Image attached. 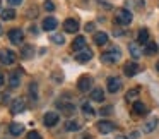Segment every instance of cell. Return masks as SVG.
Segmentation results:
<instances>
[{
    "mask_svg": "<svg viewBox=\"0 0 159 139\" xmlns=\"http://www.w3.org/2000/svg\"><path fill=\"white\" fill-rule=\"evenodd\" d=\"M94 43H96V45H106L108 43V35L104 31H99V33H96V35H94Z\"/></svg>",
    "mask_w": 159,
    "mask_h": 139,
    "instance_id": "7402d4cb",
    "label": "cell"
},
{
    "mask_svg": "<svg viewBox=\"0 0 159 139\" xmlns=\"http://www.w3.org/2000/svg\"><path fill=\"white\" fill-rule=\"evenodd\" d=\"M82 48H86V38H84V36H77L72 43V50L79 52V50H82Z\"/></svg>",
    "mask_w": 159,
    "mask_h": 139,
    "instance_id": "ffe728a7",
    "label": "cell"
},
{
    "mask_svg": "<svg viewBox=\"0 0 159 139\" xmlns=\"http://www.w3.org/2000/svg\"><path fill=\"white\" fill-rule=\"evenodd\" d=\"M9 132H11L12 136H21L22 132H24V125L19 124V122H12V124L9 125Z\"/></svg>",
    "mask_w": 159,
    "mask_h": 139,
    "instance_id": "2e32d148",
    "label": "cell"
},
{
    "mask_svg": "<svg viewBox=\"0 0 159 139\" xmlns=\"http://www.w3.org/2000/svg\"><path fill=\"white\" fill-rule=\"evenodd\" d=\"M156 69H157V70H159V62H157V64H156Z\"/></svg>",
    "mask_w": 159,
    "mask_h": 139,
    "instance_id": "ab89813d",
    "label": "cell"
},
{
    "mask_svg": "<svg viewBox=\"0 0 159 139\" xmlns=\"http://www.w3.org/2000/svg\"><path fill=\"white\" fill-rule=\"evenodd\" d=\"M60 110H62L63 115H74L75 113V105L74 103H58Z\"/></svg>",
    "mask_w": 159,
    "mask_h": 139,
    "instance_id": "e0dca14e",
    "label": "cell"
},
{
    "mask_svg": "<svg viewBox=\"0 0 159 139\" xmlns=\"http://www.w3.org/2000/svg\"><path fill=\"white\" fill-rule=\"evenodd\" d=\"M99 113L103 115V117H104V115L113 113V107H104V108H101V110H99Z\"/></svg>",
    "mask_w": 159,
    "mask_h": 139,
    "instance_id": "1f68e13d",
    "label": "cell"
},
{
    "mask_svg": "<svg viewBox=\"0 0 159 139\" xmlns=\"http://www.w3.org/2000/svg\"><path fill=\"white\" fill-rule=\"evenodd\" d=\"M0 62L4 64V65H12V64L16 62V53L12 52V50H0Z\"/></svg>",
    "mask_w": 159,
    "mask_h": 139,
    "instance_id": "3957f363",
    "label": "cell"
},
{
    "mask_svg": "<svg viewBox=\"0 0 159 139\" xmlns=\"http://www.w3.org/2000/svg\"><path fill=\"white\" fill-rule=\"evenodd\" d=\"M0 4H2V0H0Z\"/></svg>",
    "mask_w": 159,
    "mask_h": 139,
    "instance_id": "b9f144b4",
    "label": "cell"
},
{
    "mask_svg": "<svg viewBox=\"0 0 159 139\" xmlns=\"http://www.w3.org/2000/svg\"><path fill=\"white\" fill-rule=\"evenodd\" d=\"M98 131H99L101 134H110V132L115 131V124L110 120H99L98 122Z\"/></svg>",
    "mask_w": 159,
    "mask_h": 139,
    "instance_id": "8fae6325",
    "label": "cell"
},
{
    "mask_svg": "<svg viewBox=\"0 0 159 139\" xmlns=\"http://www.w3.org/2000/svg\"><path fill=\"white\" fill-rule=\"evenodd\" d=\"M121 59V52L118 46H110L106 52H103L101 55V62L103 64H116Z\"/></svg>",
    "mask_w": 159,
    "mask_h": 139,
    "instance_id": "6da1fadb",
    "label": "cell"
},
{
    "mask_svg": "<svg viewBox=\"0 0 159 139\" xmlns=\"http://www.w3.org/2000/svg\"><path fill=\"white\" fill-rule=\"evenodd\" d=\"M115 139H128V137H127V136H116Z\"/></svg>",
    "mask_w": 159,
    "mask_h": 139,
    "instance_id": "f35d334b",
    "label": "cell"
},
{
    "mask_svg": "<svg viewBox=\"0 0 159 139\" xmlns=\"http://www.w3.org/2000/svg\"><path fill=\"white\" fill-rule=\"evenodd\" d=\"M45 9H46L48 12H52L53 9H55V5H53V2H50V0H46V2H45Z\"/></svg>",
    "mask_w": 159,
    "mask_h": 139,
    "instance_id": "836d02e7",
    "label": "cell"
},
{
    "mask_svg": "<svg viewBox=\"0 0 159 139\" xmlns=\"http://www.w3.org/2000/svg\"><path fill=\"white\" fill-rule=\"evenodd\" d=\"M91 100H94V101H103V100H104V91L101 89V88H94V89L91 91Z\"/></svg>",
    "mask_w": 159,
    "mask_h": 139,
    "instance_id": "603a6c76",
    "label": "cell"
},
{
    "mask_svg": "<svg viewBox=\"0 0 159 139\" xmlns=\"http://www.w3.org/2000/svg\"><path fill=\"white\" fill-rule=\"evenodd\" d=\"M91 86H93V77H91V76L79 77V81H77V88H79V91L87 93V91L91 89Z\"/></svg>",
    "mask_w": 159,
    "mask_h": 139,
    "instance_id": "5b68a950",
    "label": "cell"
},
{
    "mask_svg": "<svg viewBox=\"0 0 159 139\" xmlns=\"http://www.w3.org/2000/svg\"><path fill=\"white\" fill-rule=\"evenodd\" d=\"M157 122H159L157 117H151V118H149V120L144 124V132H152L156 127H157Z\"/></svg>",
    "mask_w": 159,
    "mask_h": 139,
    "instance_id": "ac0fdd59",
    "label": "cell"
},
{
    "mask_svg": "<svg viewBox=\"0 0 159 139\" xmlns=\"http://www.w3.org/2000/svg\"><path fill=\"white\" fill-rule=\"evenodd\" d=\"M33 55H34V48H33L31 45L22 46V50H21V57H22V59H31Z\"/></svg>",
    "mask_w": 159,
    "mask_h": 139,
    "instance_id": "4316f807",
    "label": "cell"
},
{
    "mask_svg": "<svg viewBox=\"0 0 159 139\" xmlns=\"http://www.w3.org/2000/svg\"><path fill=\"white\" fill-rule=\"evenodd\" d=\"M0 17L4 19V21H12V19H16V11L14 9H4Z\"/></svg>",
    "mask_w": 159,
    "mask_h": 139,
    "instance_id": "484cf974",
    "label": "cell"
},
{
    "mask_svg": "<svg viewBox=\"0 0 159 139\" xmlns=\"http://www.w3.org/2000/svg\"><path fill=\"white\" fill-rule=\"evenodd\" d=\"M77 139H93V136H91L89 132H84V134L80 136V137H77Z\"/></svg>",
    "mask_w": 159,
    "mask_h": 139,
    "instance_id": "8d00e7d4",
    "label": "cell"
},
{
    "mask_svg": "<svg viewBox=\"0 0 159 139\" xmlns=\"http://www.w3.org/2000/svg\"><path fill=\"white\" fill-rule=\"evenodd\" d=\"M28 139H41V134H39L38 131H31L28 134Z\"/></svg>",
    "mask_w": 159,
    "mask_h": 139,
    "instance_id": "d6a6232c",
    "label": "cell"
},
{
    "mask_svg": "<svg viewBox=\"0 0 159 139\" xmlns=\"http://www.w3.org/2000/svg\"><path fill=\"white\" fill-rule=\"evenodd\" d=\"M132 12L128 11V9H118V12H116V16H115V19H116V22L118 24H121V26H128L132 22Z\"/></svg>",
    "mask_w": 159,
    "mask_h": 139,
    "instance_id": "7a4b0ae2",
    "label": "cell"
},
{
    "mask_svg": "<svg viewBox=\"0 0 159 139\" xmlns=\"http://www.w3.org/2000/svg\"><path fill=\"white\" fill-rule=\"evenodd\" d=\"M60 117L57 112H48V113H45V117H43V122H45L46 127H55L57 124H58Z\"/></svg>",
    "mask_w": 159,
    "mask_h": 139,
    "instance_id": "9c48e42d",
    "label": "cell"
},
{
    "mask_svg": "<svg viewBox=\"0 0 159 139\" xmlns=\"http://www.w3.org/2000/svg\"><path fill=\"white\" fill-rule=\"evenodd\" d=\"M65 129H67L69 132H75V131H79V129H80V124H79L77 120H69V122L65 124Z\"/></svg>",
    "mask_w": 159,
    "mask_h": 139,
    "instance_id": "83f0119b",
    "label": "cell"
},
{
    "mask_svg": "<svg viewBox=\"0 0 159 139\" xmlns=\"http://www.w3.org/2000/svg\"><path fill=\"white\" fill-rule=\"evenodd\" d=\"M4 86V76H2V74H0V88Z\"/></svg>",
    "mask_w": 159,
    "mask_h": 139,
    "instance_id": "74e56055",
    "label": "cell"
},
{
    "mask_svg": "<svg viewBox=\"0 0 159 139\" xmlns=\"http://www.w3.org/2000/svg\"><path fill=\"white\" fill-rule=\"evenodd\" d=\"M80 108H82V112H84V115H86V117H94V115H96V110L91 107L89 101H82Z\"/></svg>",
    "mask_w": 159,
    "mask_h": 139,
    "instance_id": "44dd1931",
    "label": "cell"
},
{
    "mask_svg": "<svg viewBox=\"0 0 159 139\" xmlns=\"http://www.w3.org/2000/svg\"><path fill=\"white\" fill-rule=\"evenodd\" d=\"M57 26H58V21H57L55 17H52V16L45 17V21H43V29H45V31H53Z\"/></svg>",
    "mask_w": 159,
    "mask_h": 139,
    "instance_id": "5bb4252c",
    "label": "cell"
},
{
    "mask_svg": "<svg viewBox=\"0 0 159 139\" xmlns=\"http://www.w3.org/2000/svg\"><path fill=\"white\" fill-rule=\"evenodd\" d=\"M7 2H9L11 5H21V4H22V0H7Z\"/></svg>",
    "mask_w": 159,
    "mask_h": 139,
    "instance_id": "d590c367",
    "label": "cell"
},
{
    "mask_svg": "<svg viewBox=\"0 0 159 139\" xmlns=\"http://www.w3.org/2000/svg\"><path fill=\"white\" fill-rule=\"evenodd\" d=\"M52 41L55 43V45H63V43H65V36H63V35H53L52 36Z\"/></svg>",
    "mask_w": 159,
    "mask_h": 139,
    "instance_id": "f1b7e54d",
    "label": "cell"
},
{
    "mask_svg": "<svg viewBox=\"0 0 159 139\" xmlns=\"http://www.w3.org/2000/svg\"><path fill=\"white\" fill-rule=\"evenodd\" d=\"M106 88H108V91H110V93H116V91H120V88H121V81H120V77H116V76L108 77V81H106Z\"/></svg>",
    "mask_w": 159,
    "mask_h": 139,
    "instance_id": "52a82bcc",
    "label": "cell"
},
{
    "mask_svg": "<svg viewBox=\"0 0 159 139\" xmlns=\"http://www.w3.org/2000/svg\"><path fill=\"white\" fill-rule=\"evenodd\" d=\"M24 110H26V101L22 100V98H16V100L11 103V112H12L14 115L22 113Z\"/></svg>",
    "mask_w": 159,
    "mask_h": 139,
    "instance_id": "30bf717a",
    "label": "cell"
},
{
    "mask_svg": "<svg viewBox=\"0 0 159 139\" xmlns=\"http://www.w3.org/2000/svg\"><path fill=\"white\" fill-rule=\"evenodd\" d=\"M147 41H149V31L145 28H142L140 31H139V35H137V43L144 45V43H147Z\"/></svg>",
    "mask_w": 159,
    "mask_h": 139,
    "instance_id": "d4e9b609",
    "label": "cell"
},
{
    "mask_svg": "<svg viewBox=\"0 0 159 139\" xmlns=\"http://www.w3.org/2000/svg\"><path fill=\"white\" fill-rule=\"evenodd\" d=\"M9 84H11V88H17L21 84V72L19 70H16L9 76Z\"/></svg>",
    "mask_w": 159,
    "mask_h": 139,
    "instance_id": "d6986e66",
    "label": "cell"
},
{
    "mask_svg": "<svg viewBox=\"0 0 159 139\" xmlns=\"http://www.w3.org/2000/svg\"><path fill=\"white\" fill-rule=\"evenodd\" d=\"M29 93H31L33 100H38V86H36V83H33L31 86H29Z\"/></svg>",
    "mask_w": 159,
    "mask_h": 139,
    "instance_id": "f546056e",
    "label": "cell"
},
{
    "mask_svg": "<svg viewBox=\"0 0 159 139\" xmlns=\"http://www.w3.org/2000/svg\"><path fill=\"white\" fill-rule=\"evenodd\" d=\"M139 70H140L139 64H137V62H132V60H130V62H127V64H125V67H123V72H125V76H127V77L137 76Z\"/></svg>",
    "mask_w": 159,
    "mask_h": 139,
    "instance_id": "ba28073f",
    "label": "cell"
},
{
    "mask_svg": "<svg viewBox=\"0 0 159 139\" xmlns=\"http://www.w3.org/2000/svg\"><path fill=\"white\" fill-rule=\"evenodd\" d=\"M63 29H65L67 33H77V29H79V21H77V19H67V21L63 22Z\"/></svg>",
    "mask_w": 159,
    "mask_h": 139,
    "instance_id": "4fadbf2b",
    "label": "cell"
},
{
    "mask_svg": "<svg viewBox=\"0 0 159 139\" xmlns=\"http://www.w3.org/2000/svg\"><path fill=\"white\" fill-rule=\"evenodd\" d=\"M128 52H130V55L134 57L135 60L144 55V50L140 48V43H130V45H128Z\"/></svg>",
    "mask_w": 159,
    "mask_h": 139,
    "instance_id": "7c38bea8",
    "label": "cell"
},
{
    "mask_svg": "<svg viewBox=\"0 0 159 139\" xmlns=\"http://www.w3.org/2000/svg\"><path fill=\"white\" fill-rule=\"evenodd\" d=\"M2 33H4V31H2V26H0V35H2Z\"/></svg>",
    "mask_w": 159,
    "mask_h": 139,
    "instance_id": "60d3db41",
    "label": "cell"
},
{
    "mask_svg": "<svg viewBox=\"0 0 159 139\" xmlns=\"http://www.w3.org/2000/svg\"><path fill=\"white\" fill-rule=\"evenodd\" d=\"M93 59V50L91 48H82V50H79L77 52V55H75V60L79 64H86V62H89V60Z\"/></svg>",
    "mask_w": 159,
    "mask_h": 139,
    "instance_id": "8992f818",
    "label": "cell"
},
{
    "mask_svg": "<svg viewBox=\"0 0 159 139\" xmlns=\"http://www.w3.org/2000/svg\"><path fill=\"white\" fill-rule=\"evenodd\" d=\"M86 31H87V33L94 31V24H93V22H87V24H86Z\"/></svg>",
    "mask_w": 159,
    "mask_h": 139,
    "instance_id": "e575fe53",
    "label": "cell"
},
{
    "mask_svg": "<svg viewBox=\"0 0 159 139\" xmlns=\"http://www.w3.org/2000/svg\"><path fill=\"white\" fill-rule=\"evenodd\" d=\"M157 45H156L154 41H147L145 43V48H144V53L145 55H156L157 53Z\"/></svg>",
    "mask_w": 159,
    "mask_h": 139,
    "instance_id": "cb8c5ba5",
    "label": "cell"
},
{
    "mask_svg": "<svg viewBox=\"0 0 159 139\" xmlns=\"http://www.w3.org/2000/svg\"><path fill=\"white\" fill-rule=\"evenodd\" d=\"M9 40H11V43H14V45H21L22 40H24V33H22V29L19 28H14L9 31Z\"/></svg>",
    "mask_w": 159,
    "mask_h": 139,
    "instance_id": "277c9868",
    "label": "cell"
},
{
    "mask_svg": "<svg viewBox=\"0 0 159 139\" xmlns=\"http://www.w3.org/2000/svg\"><path fill=\"white\" fill-rule=\"evenodd\" d=\"M132 113L134 115H145L147 113V107L142 101H135L134 107H132Z\"/></svg>",
    "mask_w": 159,
    "mask_h": 139,
    "instance_id": "9a60e30c",
    "label": "cell"
},
{
    "mask_svg": "<svg viewBox=\"0 0 159 139\" xmlns=\"http://www.w3.org/2000/svg\"><path fill=\"white\" fill-rule=\"evenodd\" d=\"M137 94H139V88H134V89H130V91L127 93V100H128V101L135 100V98H137Z\"/></svg>",
    "mask_w": 159,
    "mask_h": 139,
    "instance_id": "4dcf8cb0",
    "label": "cell"
}]
</instances>
